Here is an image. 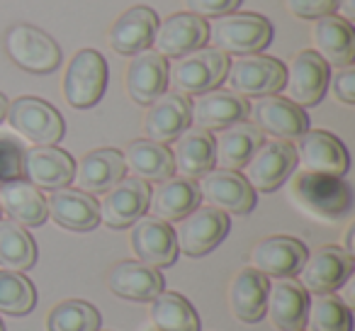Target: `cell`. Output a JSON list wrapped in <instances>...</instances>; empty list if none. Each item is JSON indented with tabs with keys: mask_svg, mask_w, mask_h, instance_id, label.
Listing matches in <instances>:
<instances>
[{
	"mask_svg": "<svg viewBox=\"0 0 355 331\" xmlns=\"http://www.w3.org/2000/svg\"><path fill=\"white\" fill-rule=\"evenodd\" d=\"M290 200L309 217L338 222L353 210V190L343 178L302 171L290 183Z\"/></svg>",
	"mask_w": 355,
	"mask_h": 331,
	"instance_id": "obj_1",
	"label": "cell"
},
{
	"mask_svg": "<svg viewBox=\"0 0 355 331\" xmlns=\"http://www.w3.org/2000/svg\"><path fill=\"white\" fill-rule=\"evenodd\" d=\"M272 40V22L253 12H227L207 27V42L224 54H258Z\"/></svg>",
	"mask_w": 355,
	"mask_h": 331,
	"instance_id": "obj_2",
	"label": "cell"
},
{
	"mask_svg": "<svg viewBox=\"0 0 355 331\" xmlns=\"http://www.w3.org/2000/svg\"><path fill=\"white\" fill-rule=\"evenodd\" d=\"M229 56L212 46H200L185 56H178L168 69V83L178 95H200L219 88L227 78Z\"/></svg>",
	"mask_w": 355,
	"mask_h": 331,
	"instance_id": "obj_3",
	"label": "cell"
},
{
	"mask_svg": "<svg viewBox=\"0 0 355 331\" xmlns=\"http://www.w3.org/2000/svg\"><path fill=\"white\" fill-rule=\"evenodd\" d=\"M3 46L15 66L27 74H51L61 66V49L40 27L17 22L3 35Z\"/></svg>",
	"mask_w": 355,
	"mask_h": 331,
	"instance_id": "obj_4",
	"label": "cell"
},
{
	"mask_svg": "<svg viewBox=\"0 0 355 331\" xmlns=\"http://www.w3.org/2000/svg\"><path fill=\"white\" fill-rule=\"evenodd\" d=\"M6 117L20 137H25L27 142L37 144V146H56L64 139V117L54 105L44 103L40 98L25 95V98L12 100L8 105Z\"/></svg>",
	"mask_w": 355,
	"mask_h": 331,
	"instance_id": "obj_5",
	"label": "cell"
},
{
	"mask_svg": "<svg viewBox=\"0 0 355 331\" xmlns=\"http://www.w3.org/2000/svg\"><path fill=\"white\" fill-rule=\"evenodd\" d=\"M227 80L241 98H266L285 88V66L272 56L246 54L229 61Z\"/></svg>",
	"mask_w": 355,
	"mask_h": 331,
	"instance_id": "obj_6",
	"label": "cell"
},
{
	"mask_svg": "<svg viewBox=\"0 0 355 331\" xmlns=\"http://www.w3.org/2000/svg\"><path fill=\"white\" fill-rule=\"evenodd\" d=\"M107 88V61L95 49H83L71 59L64 78V95L71 108L85 110L100 103Z\"/></svg>",
	"mask_w": 355,
	"mask_h": 331,
	"instance_id": "obj_7",
	"label": "cell"
},
{
	"mask_svg": "<svg viewBox=\"0 0 355 331\" xmlns=\"http://www.w3.org/2000/svg\"><path fill=\"white\" fill-rule=\"evenodd\" d=\"M297 166V151L290 142H280V139H272V142H263L261 146L253 151V156L248 158V163L243 166L246 176L253 190L258 193H272L277 190L287 178L292 176Z\"/></svg>",
	"mask_w": 355,
	"mask_h": 331,
	"instance_id": "obj_8",
	"label": "cell"
},
{
	"mask_svg": "<svg viewBox=\"0 0 355 331\" xmlns=\"http://www.w3.org/2000/svg\"><path fill=\"white\" fill-rule=\"evenodd\" d=\"M173 232H175L178 251L198 258L224 241V237L229 234V217L217 207H198L180 219L178 229Z\"/></svg>",
	"mask_w": 355,
	"mask_h": 331,
	"instance_id": "obj_9",
	"label": "cell"
},
{
	"mask_svg": "<svg viewBox=\"0 0 355 331\" xmlns=\"http://www.w3.org/2000/svg\"><path fill=\"white\" fill-rule=\"evenodd\" d=\"M331 69L314 49H304L290 61L285 69V88L287 100L300 108H314L321 103L326 88H329Z\"/></svg>",
	"mask_w": 355,
	"mask_h": 331,
	"instance_id": "obj_10",
	"label": "cell"
},
{
	"mask_svg": "<svg viewBox=\"0 0 355 331\" xmlns=\"http://www.w3.org/2000/svg\"><path fill=\"white\" fill-rule=\"evenodd\" d=\"M353 273V256L340 246H321L311 256H306L300 268V285L314 295H329L338 290Z\"/></svg>",
	"mask_w": 355,
	"mask_h": 331,
	"instance_id": "obj_11",
	"label": "cell"
},
{
	"mask_svg": "<svg viewBox=\"0 0 355 331\" xmlns=\"http://www.w3.org/2000/svg\"><path fill=\"white\" fill-rule=\"evenodd\" d=\"M253 122L263 134L280 139V142H290V139H300L304 132H309V117L306 112L287 98H277V95H266L258 98L253 108H248Z\"/></svg>",
	"mask_w": 355,
	"mask_h": 331,
	"instance_id": "obj_12",
	"label": "cell"
},
{
	"mask_svg": "<svg viewBox=\"0 0 355 331\" xmlns=\"http://www.w3.org/2000/svg\"><path fill=\"white\" fill-rule=\"evenodd\" d=\"M295 151H297V161L302 163V171H309V173H324V176L343 178L350 166V158L343 142L336 139L334 134L324 132V129H311V132L302 134L297 139Z\"/></svg>",
	"mask_w": 355,
	"mask_h": 331,
	"instance_id": "obj_13",
	"label": "cell"
},
{
	"mask_svg": "<svg viewBox=\"0 0 355 331\" xmlns=\"http://www.w3.org/2000/svg\"><path fill=\"white\" fill-rule=\"evenodd\" d=\"M200 195L212 207L232 214H248L256 207V190L239 171L212 169L200 176Z\"/></svg>",
	"mask_w": 355,
	"mask_h": 331,
	"instance_id": "obj_14",
	"label": "cell"
},
{
	"mask_svg": "<svg viewBox=\"0 0 355 331\" xmlns=\"http://www.w3.org/2000/svg\"><path fill=\"white\" fill-rule=\"evenodd\" d=\"M148 188L146 180L141 178H122L117 185L105 193L100 207V222H105L110 229H127L144 217L148 210Z\"/></svg>",
	"mask_w": 355,
	"mask_h": 331,
	"instance_id": "obj_15",
	"label": "cell"
},
{
	"mask_svg": "<svg viewBox=\"0 0 355 331\" xmlns=\"http://www.w3.org/2000/svg\"><path fill=\"white\" fill-rule=\"evenodd\" d=\"M207 22L205 17H198L193 12H178V15H171L168 20L158 22L156 35H153L151 44L156 46V54L161 56H171V59H178V56H185L190 51L200 49L207 42Z\"/></svg>",
	"mask_w": 355,
	"mask_h": 331,
	"instance_id": "obj_16",
	"label": "cell"
},
{
	"mask_svg": "<svg viewBox=\"0 0 355 331\" xmlns=\"http://www.w3.org/2000/svg\"><path fill=\"white\" fill-rule=\"evenodd\" d=\"M248 117L246 98L236 95L234 90H207V93L195 95L190 103V122L205 132L224 129L234 122H243Z\"/></svg>",
	"mask_w": 355,
	"mask_h": 331,
	"instance_id": "obj_17",
	"label": "cell"
},
{
	"mask_svg": "<svg viewBox=\"0 0 355 331\" xmlns=\"http://www.w3.org/2000/svg\"><path fill=\"white\" fill-rule=\"evenodd\" d=\"M132 227V248L139 261L153 268H166L175 263L178 244L171 224L156 217H139Z\"/></svg>",
	"mask_w": 355,
	"mask_h": 331,
	"instance_id": "obj_18",
	"label": "cell"
},
{
	"mask_svg": "<svg viewBox=\"0 0 355 331\" xmlns=\"http://www.w3.org/2000/svg\"><path fill=\"white\" fill-rule=\"evenodd\" d=\"M306 261V246L295 237H268L251 251V263L258 273L270 278H292Z\"/></svg>",
	"mask_w": 355,
	"mask_h": 331,
	"instance_id": "obj_19",
	"label": "cell"
},
{
	"mask_svg": "<svg viewBox=\"0 0 355 331\" xmlns=\"http://www.w3.org/2000/svg\"><path fill=\"white\" fill-rule=\"evenodd\" d=\"M127 173L124 156L117 148H95L85 153L73 171V180L80 193L100 195L107 193L112 185H117Z\"/></svg>",
	"mask_w": 355,
	"mask_h": 331,
	"instance_id": "obj_20",
	"label": "cell"
},
{
	"mask_svg": "<svg viewBox=\"0 0 355 331\" xmlns=\"http://www.w3.org/2000/svg\"><path fill=\"white\" fill-rule=\"evenodd\" d=\"M76 161L56 146H35L25 151V178L35 188L61 190L73 180Z\"/></svg>",
	"mask_w": 355,
	"mask_h": 331,
	"instance_id": "obj_21",
	"label": "cell"
},
{
	"mask_svg": "<svg viewBox=\"0 0 355 331\" xmlns=\"http://www.w3.org/2000/svg\"><path fill=\"white\" fill-rule=\"evenodd\" d=\"M311 40H314L316 54L329 66L343 69L353 66L355 59V32L353 22L343 20L340 15L319 17L311 27Z\"/></svg>",
	"mask_w": 355,
	"mask_h": 331,
	"instance_id": "obj_22",
	"label": "cell"
},
{
	"mask_svg": "<svg viewBox=\"0 0 355 331\" xmlns=\"http://www.w3.org/2000/svg\"><path fill=\"white\" fill-rule=\"evenodd\" d=\"M168 88V64L166 56L151 49L134 54L127 69V93L137 105H151Z\"/></svg>",
	"mask_w": 355,
	"mask_h": 331,
	"instance_id": "obj_23",
	"label": "cell"
},
{
	"mask_svg": "<svg viewBox=\"0 0 355 331\" xmlns=\"http://www.w3.org/2000/svg\"><path fill=\"white\" fill-rule=\"evenodd\" d=\"M158 27V15L146 6H137L129 8L127 12L117 17V22L110 30V46L112 51L122 56H134L139 51L148 49L153 42V35H156Z\"/></svg>",
	"mask_w": 355,
	"mask_h": 331,
	"instance_id": "obj_24",
	"label": "cell"
},
{
	"mask_svg": "<svg viewBox=\"0 0 355 331\" xmlns=\"http://www.w3.org/2000/svg\"><path fill=\"white\" fill-rule=\"evenodd\" d=\"M200 188L190 178H168L161 180L148 195V210L161 222H180L193 210L200 207Z\"/></svg>",
	"mask_w": 355,
	"mask_h": 331,
	"instance_id": "obj_25",
	"label": "cell"
},
{
	"mask_svg": "<svg viewBox=\"0 0 355 331\" xmlns=\"http://www.w3.org/2000/svg\"><path fill=\"white\" fill-rule=\"evenodd\" d=\"M98 200L80 190L61 188L54 190L46 200L49 217L59 227L71 229V232H93L100 224V207Z\"/></svg>",
	"mask_w": 355,
	"mask_h": 331,
	"instance_id": "obj_26",
	"label": "cell"
},
{
	"mask_svg": "<svg viewBox=\"0 0 355 331\" xmlns=\"http://www.w3.org/2000/svg\"><path fill=\"white\" fill-rule=\"evenodd\" d=\"M190 127V103L185 95L178 93H163L151 103L146 112V137L151 142L168 144L175 142L185 129Z\"/></svg>",
	"mask_w": 355,
	"mask_h": 331,
	"instance_id": "obj_27",
	"label": "cell"
},
{
	"mask_svg": "<svg viewBox=\"0 0 355 331\" xmlns=\"http://www.w3.org/2000/svg\"><path fill=\"white\" fill-rule=\"evenodd\" d=\"M309 295L297 280L290 278H275L272 285H268L266 309L270 312V321L282 331H297L304 326Z\"/></svg>",
	"mask_w": 355,
	"mask_h": 331,
	"instance_id": "obj_28",
	"label": "cell"
},
{
	"mask_svg": "<svg viewBox=\"0 0 355 331\" xmlns=\"http://www.w3.org/2000/svg\"><path fill=\"white\" fill-rule=\"evenodd\" d=\"M263 144V132L251 122H234L214 137V166L224 171H241Z\"/></svg>",
	"mask_w": 355,
	"mask_h": 331,
	"instance_id": "obj_29",
	"label": "cell"
},
{
	"mask_svg": "<svg viewBox=\"0 0 355 331\" xmlns=\"http://www.w3.org/2000/svg\"><path fill=\"white\" fill-rule=\"evenodd\" d=\"M110 290L117 297L134 302H151L163 292V275L153 266L141 261H122L110 271L107 275Z\"/></svg>",
	"mask_w": 355,
	"mask_h": 331,
	"instance_id": "obj_30",
	"label": "cell"
},
{
	"mask_svg": "<svg viewBox=\"0 0 355 331\" xmlns=\"http://www.w3.org/2000/svg\"><path fill=\"white\" fill-rule=\"evenodd\" d=\"M173 169L183 178H200L214 169V137L205 129H185L173 142Z\"/></svg>",
	"mask_w": 355,
	"mask_h": 331,
	"instance_id": "obj_31",
	"label": "cell"
},
{
	"mask_svg": "<svg viewBox=\"0 0 355 331\" xmlns=\"http://www.w3.org/2000/svg\"><path fill=\"white\" fill-rule=\"evenodd\" d=\"M268 278L258 273L256 268H243L234 275L229 287V307L239 321L256 324L266 314V295H268Z\"/></svg>",
	"mask_w": 355,
	"mask_h": 331,
	"instance_id": "obj_32",
	"label": "cell"
},
{
	"mask_svg": "<svg viewBox=\"0 0 355 331\" xmlns=\"http://www.w3.org/2000/svg\"><path fill=\"white\" fill-rule=\"evenodd\" d=\"M0 210H6L12 222L22 227H40L49 219L46 198L25 178L0 185Z\"/></svg>",
	"mask_w": 355,
	"mask_h": 331,
	"instance_id": "obj_33",
	"label": "cell"
},
{
	"mask_svg": "<svg viewBox=\"0 0 355 331\" xmlns=\"http://www.w3.org/2000/svg\"><path fill=\"white\" fill-rule=\"evenodd\" d=\"M124 166L134 173V178L151 180V183H161V180L173 178L175 169H173V156L171 148L166 144L151 142V139H137L127 146L124 151Z\"/></svg>",
	"mask_w": 355,
	"mask_h": 331,
	"instance_id": "obj_34",
	"label": "cell"
},
{
	"mask_svg": "<svg viewBox=\"0 0 355 331\" xmlns=\"http://www.w3.org/2000/svg\"><path fill=\"white\" fill-rule=\"evenodd\" d=\"M151 319L158 331H200L198 312L178 292H161L153 297Z\"/></svg>",
	"mask_w": 355,
	"mask_h": 331,
	"instance_id": "obj_35",
	"label": "cell"
},
{
	"mask_svg": "<svg viewBox=\"0 0 355 331\" xmlns=\"http://www.w3.org/2000/svg\"><path fill=\"white\" fill-rule=\"evenodd\" d=\"M37 263L35 239L22 224L0 219V266L8 271H27Z\"/></svg>",
	"mask_w": 355,
	"mask_h": 331,
	"instance_id": "obj_36",
	"label": "cell"
},
{
	"mask_svg": "<svg viewBox=\"0 0 355 331\" xmlns=\"http://www.w3.org/2000/svg\"><path fill=\"white\" fill-rule=\"evenodd\" d=\"M304 326L306 331H353V314L350 307L331 292L316 295L306 307Z\"/></svg>",
	"mask_w": 355,
	"mask_h": 331,
	"instance_id": "obj_37",
	"label": "cell"
},
{
	"mask_svg": "<svg viewBox=\"0 0 355 331\" xmlns=\"http://www.w3.org/2000/svg\"><path fill=\"white\" fill-rule=\"evenodd\" d=\"M46 326L49 331H98L100 312L90 302L66 300L51 309Z\"/></svg>",
	"mask_w": 355,
	"mask_h": 331,
	"instance_id": "obj_38",
	"label": "cell"
},
{
	"mask_svg": "<svg viewBox=\"0 0 355 331\" xmlns=\"http://www.w3.org/2000/svg\"><path fill=\"white\" fill-rule=\"evenodd\" d=\"M37 302L35 285L20 271H0V312L22 316Z\"/></svg>",
	"mask_w": 355,
	"mask_h": 331,
	"instance_id": "obj_39",
	"label": "cell"
},
{
	"mask_svg": "<svg viewBox=\"0 0 355 331\" xmlns=\"http://www.w3.org/2000/svg\"><path fill=\"white\" fill-rule=\"evenodd\" d=\"M25 151L15 134H0V185L25 178Z\"/></svg>",
	"mask_w": 355,
	"mask_h": 331,
	"instance_id": "obj_40",
	"label": "cell"
},
{
	"mask_svg": "<svg viewBox=\"0 0 355 331\" xmlns=\"http://www.w3.org/2000/svg\"><path fill=\"white\" fill-rule=\"evenodd\" d=\"M287 10L302 20H319L338 10V0H285Z\"/></svg>",
	"mask_w": 355,
	"mask_h": 331,
	"instance_id": "obj_41",
	"label": "cell"
},
{
	"mask_svg": "<svg viewBox=\"0 0 355 331\" xmlns=\"http://www.w3.org/2000/svg\"><path fill=\"white\" fill-rule=\"evenodd\" d=\"M239 6L241 0H185V8L198 17H222L234 12Z\"/></svg>",
	"mask_w": 355,
	"mask_h": 331,
	"instance_id": "obj_42",
	"label": "cell"
},
{
	"mask_svg": "<svg viewBox=\"0 0 355 331\" xmlns=\"http://www.w3.org/2000/svg\"><path fill=\"white\" fill-rule=\"evenodd\" d=\"M331 80V90L334 95L340 100L343 105H353L355 103V71L353 66H343L340 71H336Z\"/></svg>",
	"mask_w": 355,
	"mask_h": 331,
	"instance_id": "obj_43",
	"label": "cell"
},
{
	"mask_svg": "<svg viewBox=\"0 0 355 331\" xmlns=\"http://www.w3.org/2000/svg\"><path fill=\"white\" fill-rule=\"evenodd\" d=\"M338 8H343V20H353V0H338Z\"/></svg>",
	"mask_w": 355,
	"mask_h": 331,
	"instance_id": "obj_44",
	"label": "cell"
},
{
	"mask_svg": "<svg viewBox=\"0 0 355 331\" xmlns=\"http://www.w3.org/2000/svg\"><path fill=\"white\" fill-rule=\"evenodd\" d=\"M6 114H8V98L3 93H0V122L6 119Z\"/></svg>",
	"mask_w": 355,
	"mask_h": 331,
	"instance_id": "obj_45",
	"label": "cell"
},
{
	"mask_svg": "<svg viewBox=\"0 0 355 331\" xmlns=\"http://www.w3.org/2000/svg\"><path fill=\"white\" fill-rule=\"evenodd\" d=\"M345 251L353 256V227L348 229V234H345Z\"/></svg>",
	"mask_w": 355,
	"mask_h": 331,
	"instance_id": "obj_46",
	"label": "cell"
},
{
	"mask_svg": "<svg viewBox=\"0 0 355 331\" xmlns=\"http://www.w3.org/2000/svg\"><path fill=\"white\" fill-rule=\"evenodd\" d=\"M0 331H6V326H3V321H0Z\"/></svg>",
	"mask_w": 355,
	"mask_h": 331,
	"instance_id": "obj_47",
	"label": "cell"
},
{
	"mask_svg": "<svg viewBox=\"0 0 355 331\" xmlns=\"http://www.w3.org/2000/svg\"><path fill=\"white\" fill-rule=\"evenodd\" d=\"M297 331H302V329H297Z\"/></svg>",
	"mask_w": 355,
	"mask_h": 331,
	"instance_id": "obj_48",
	"label": "cell"
}]
</instances>
